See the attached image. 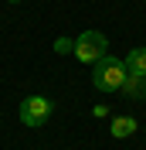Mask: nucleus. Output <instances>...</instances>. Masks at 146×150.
I'll return each mask as SVG.
<instances>
[{
	"instance_id": "f257e3e1",
	"label": "nucleus",
	"mask_w": 146,
	"mask_h": 150,
	"mask_svg": "<svg viewBox=\"0 0 146 150\" xmlns=\"http://www.w3.org/2000/svg\"><path fill=\"white\" fill-rule=\"evenodd\" d=\"M126 75H129L126 58L105 55L102 62H95V68H92V85H95L99 92H116V89H122Z\"/></svg>"
},
{
	"instance_id": "f03ea898",
	"label": "nucleus",
	"mask_w": 146,
	"mask_h": 150,
	"mask_svg": "<svg viewBox=\"0 0 146 150\" xmlns=\"http://www.w3.org/2000/svg\"><path fill=\"white\" fill-rule=\"evenodd\" d=\"M78 62H102V58L109 55V38L102 34V31H82V34L75 38V51H72Z\"/></svg>"
},
{
	"instance_id": "7ed1b4c3",
	"label": "nucleus",
	"mask_w": 146,
	"mask_h": 150,
	"mask_svg": "<svg viewBox=\"0 0 146 150\" xmlns=\"http://www.w3.org/2000/svg\"><path fill=\"white\" fill-rule=\"evenodd\" d=\"M51 112H55V106H51L48 96H27L20 103V123L31 126V130H37V126H44L51 120Z\"/></svg>"
},
{
	"instance_id": "20e7f679",
	"label": "nucleus",
	"mask_w": 146,
	"mask_h": 150,
	"mask_svg": "<svg viewBox=\"0 0 146 150\" xmlns=\"http://www.w3.org/2000/svg\"><path fill=\"white\" fill-rule=\"evenodd\" d=\"M109 133L116 140H126V137L136 133V120H133V116H116V120L109 123Z\"/></svg>"
},
{
	"instance_id": "39448f33",
	"label": "nucleus",
	"mask_w": 146,
	"mask_h": 150,
	"mask_svg": "<svg viewBox=\"0 0 146 150\" xmlns=\"http://www.w3.org/2000/svg\"><path fill=\"white\" fill-rule=\"evenodd\" d=\"M126 68L129 75H139V79H146V48H133L126 55Z\"/></svg>"
},
{
	"instance_id": "423d86ee",
	"label": "nucleus",
	"mask_w": 146,
	"mask_h": 150,
	"mask_svg": "<svg viewBox=\"0 0 146 150\" xmlns=\"http://www.w3.org/2000/svg\"><path fill=\"white\" fill-rule=\"evenodd\" d=\"M122 96H126V99H146V79H139V75H126Z\"/></svg>"
},
{
	"instance_id": "0eeeda50",
	"label": "nucleus",
	"mask_w": 146,
	"mask_h": 150,
	"mask_svg": "<svg viewBox=\"0 0 146 150\" xmlns=\"http://www.w3.org/2000/svg\"><path fill=\"white\" fill-rule=\"evenodd\" d=\"M55 51H75V41H68V38H61V41H55Z\"/></svg>"
},
{
	"instance_id": "6e6552de",
	"label": "nucleus",
	"mask_w": 146,
	"mask_h": 150,
	"mask_svg": "<svg viewBox=\"0 0 146 150\" xmlns=\"http://www.w3.org/2000/svg\"><path fill=\"white\" fill-rule=\"evenodd\" d=\"M10 4H20V0H10Z\"/></svg>"
}]
</instances>
